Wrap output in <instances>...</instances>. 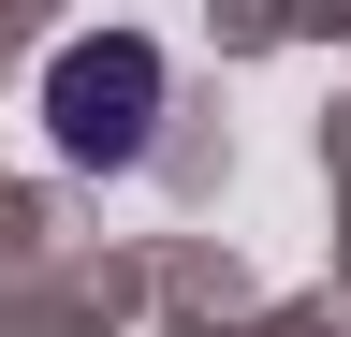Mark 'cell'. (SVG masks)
Returning a JSON list of instances; mask_svg holds the SVG:
<instances>
[{"label": "cell", "instance_id": "obj_1", "mask_svg": "<svg viewBox=\"0 0 351 337\" xmlns=\"http://www.w3.org/2000/svg\"><path fill=\"white\" fill-rule=\"evenodd\" d=\"M44 117H59V147L73 161H132L147 147V117H161V45H59V73H44Z\"/></svg>", "mask_w": 351, "mask_h": 337}]
</instances>
